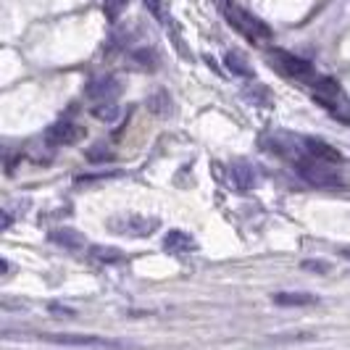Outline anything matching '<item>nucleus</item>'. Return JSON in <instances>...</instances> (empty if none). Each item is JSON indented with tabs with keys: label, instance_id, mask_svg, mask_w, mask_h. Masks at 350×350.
<instances>
[{
	"label": "nucleus",
	"instance_id": "1",
	"mask_svg": "<svg viewBox=\"0 0 350 350\" xmlns=\"http://www.w3.org/2000/svg\"><path fill=\"white\" fill-rule=\"evenodd\" d=\"M298 174L308 182V185H314L319 190H340L345 182L337 176V172L332 169V163H327V161H319L314 156H300L298 158Z\"/></svg>",
	"mask_w": 350,
	"mask_h": 350
},
{
	"label": "nucleus",
	"instance_id": "2",
	"mask_svg": "<svg viewBox=\"0 0 350 350\" xmlns=\"http://www.w3.org/2000/svg\"><path fill=\"white\" fill-rule=\"evenodd\" d=\"M224 11H227V18L232 21V27L240 29V32L245 37H250V40H271V37H274V29H271L263 18H258L256 14L245 11V8H240V5H227Z\"/></svg>",
	"mask_w": 350,
	"mask_h": 350
},
{
	"label": "nucleus",
	"instance_id": "3",
	"mask_svg": "<svg viewBox=\"0 0 350 350\" xmlns=\"http://www.w3.org/2000/svg\"><path fill=\"white\" fill-rule=\"evenodd\" d=\"M108 229L113 234H122V237H150L158 229V219H148V216H137V213L113 216L108 221Z\"/></svg>",
	"mask_w": 350,
	"mask_h": 350
},
{
	"label": "nucleus",
	"instance_id": "4",
	"mask_svg": "<svg viewBox=\"0 0 350 350\" xmlns=\"http://www.w3.org/2000/svg\"><path fill=\"white\" fill-rule=\"evenodd\" d=\"M271 55L277 58L274 64L280 66L284 74H290V77H298V79H311L314 77V64L311 61H306V58H300V55H293V53L287 51H271Z\"/></svg>",
	"mask_w": 350,
	"mask_h": 350
},
{
	"label": "nucleus",
	"instance_id": "5",
	"mask_svg": "<svg viewBox=\"0 0 350 350\" xmlns=\"http://www.w3.org/2000/svg\"><path fill=\"white\" fill-rule=\"evenodd\" d=\"M124 85L116 77H100V79H92L85 88V95L95 103H103V100H116L122 95Z\"/></svg>",
	"mask_w": 350,
	"mask_h": 350
},
{
	"label": "nucleus",
	"instance_id": "6",
	"mask_svg": "<svg viewBox=\"0 0 350 350\" xmlns=\"http://www.w3.org/2000/svg\"><path fill=\"white\" fill-rule=\"evenodd\" d=\"M82 137H85V129L77 126V124H71V122L53 124L51 129L45 132V142H48L51 148H58V145H74V142H79Z\"/></svg>",
	"mask_w": 350,
	"mask_h": 350
},
{
	"label": "nucleus",
	"instance_id": "7",
	"mask_svg": "<svg viewBox=\"0 0 350 350\" xmlns=\"http://www.w3.org/2000/svg\"><path fill=\"white\" fill-rule=\"evenodd\" d=\"M58 345H71V348H119V340H105V337H92V334H58L51 337Z\"/></svg>",
	"mask_w": 350,
	"mask_h": 350
},
{
	"label": "nucleus",
	"instance_id": "8",
	"mask_svg": "<svg viewBox=\"0 0 350 350\" xmlns=\"http://www.w3.org/2000/svg\"><path fill=\"white\" fill-rule=\"evenodd\" d=\"M163 247L169 253H193V250H198V243H195L193 234L185 232V229H169L166 237H163Z\"/></svg>",
	"mask_w": 350,
	"mask_h": 350
},
{
	"label": "nucleus",
	"instance_id": "9",
	"mask_svg": "<svg viewBox=\"0 0 350 350\" xmlns=\"http://www.w3.org/2000/svg\"><path fill=\"white\" fill-rule=\"evenodd\" d=\"M306 153L319 158V161H327V163H342V153L334 145L319 140V137H308L306 140Z\"/></svg>",
	"mask_w": 350,
	"mask_h": 350
},
{
	"label": "nucleus",
	"instance_id": "10",
	"mask_svg": "<svg viewBox=\"0 0 350 350\" xmlns=\"http://www.w3.org/2000/svg\"><path fill=\"white\" fill-rule=\"evenodd\" d=\"M229 176H232L234 187L243 190V193L256 187V169H253V163H247V161L232 163V166H229Z\"/></svg>",
	"mask_w": 350,
	"mask_h": 350
},
{
	"label": "nucleus",
	"instance_id": "11",
	"mask_svg": "<svg viewBox=\"0 0 350 350\" xmlns=\"http://www.w3.org/2000/svg\"><path fill=\"white\" fill-rule=\"evenodd\" d=\"M48 240L55 243V245L66 247V250H79V247H85V234H82V232H77V229H71V227L51 229Z\"/></svg>",
	"mask_w": 350,
	"mask_h": 350
},
{
	"label": "nucleus",
	"instance_id": "12",
	"mask_svg": "<svg viewBox=\"0 0 350 350\" xmlns=\"http://www.w3.org/2000/svg\"><path fill=\"white\" fill-rule=\"evenodd\" d=\"M224 66H227L229 74H234V77H245V79H253L256 74H253V66L245 61V55L237 51H229L224 55Z\"/></svg>",
	"mask_w": 350,
	"mask_h": 350
},
{
	"label": "nucleus",
	"instance_id": "13",
	"mask_svg": "<svg viewBox=\"0 0 350 350\" xmlns=\"http://www.w3.org/2000/svg\"><path fill=\"white\" fill-rule=\"evenodd\" d=\"M148 108L156 113V116H172L174 105H172V95L166 90H156L150 98H148Z\"/></svg>",
	"mask_w": 350,
	"mask_h": 350
},
{
	"label": "nucleus",
	"instance_id": "14",
	"mask_svg": "<svg viewBox=\"0 0 350 350\" xmlns=\"http://www.w3.org/2000/svg\"><path fill=\"white\" fill-rule=\"evenodd\" d=\"M274 303L277 306H314L316 295L314 293H277Z\"/></svg>",
	"mask_w": 350,
	"mask_h": 350
},
{
	"label": "nucleus",
	"instance_id": "15",
	"mask_svg": "<svg viewBox=\"0 0 350 350\" xmlns=\"http://www.w3.org/2000/svg\"><path fill=\"white\" fill-rule=\"evenodd\" d=\"M119 113H122V108H119V103H113V100H103V103H98L92 108V116L100 119V122H116Z\"/></svg>",
	"mask_w": 350,
	"mask_h": 350
},
{
	"label": "nucleus",
	"instance_id": "16",
	"mask_svg": "<svg viewBox=\"0 0 350 350\" xmlns=\"http://www.w3.org/2000/svg\"><path fill=\"white\" fill-rule=\"evenodd\" d=\"M92 256L103 263H119L124 258L122 250H119V247H111V245H95L92 247Z\"/></svg>",
	"mask_w": 350,
	"mask_h": 350
},
{
	"label": "nucleus",
	"instance_id": "17",
	"mask_svg": "<svg viewBox=\"0 0 350 350\" xmlns=\"http://www.w3.org/2000/svg\"><path fill=\"white\" fill-rule=\"evenodd\" d=\"M126 5H129V0H103L105 18L108 21H119V16L126 11Z\"/></svg>",
	"mask_w": 350,
	"mask_h": 350
},
{
	"label": "nucleus",
	"instance_id": "18",
	"mask_svg": "<svg viewBox=\"0 0 350 350\" xmlns=\"http://www.w3.org/2000/svg\"><path fill=\"white\" fill-rule=\"evenodd\" d=\"M135 61H140V66H145V69H156L158 53L156 51H137L135 53Z\"/></svg>",
	"mask_w": 350,
	"mask_h": 350
},
{
	"label": "nucleus",
	"instance_id": "19",
	"mask_svg": "<svg viewBox=\"0 0 350 350\" xmlns=\"http://www.w3.org/2000/svg\"><path fill=\"white\" fill-rule=\"evenodd\" d=\"M145 5L150 8V14H153V16H156L161 24H166V21H169V14L161 8V0H145Z\"/></svg>",
	"mask_w": 350,
	"mask_h": 350
},
{
	"label": "nucleus",
	"instance_id": "20",
	"mask_svg": "<svg viewBox=\"0 0 350 350\" xmlns=\"http://www.w3.org/2000/svg\"><path fill=\"white\" fill-rule=\"evenodd\" d=\"M88 158H90V161H113V153H111V150H105L103 142H100L98 148L88 150Z\"/></svg>",
	"mask_w": 350,
	"mask_h": 350
},
{
	"label": "nucleus",
	"instance_id": "21",
	"mask_svg": "<svg viewBox=\"0 0 350 350\" xmlns=\"http://www.w3.org/2000/svg\"><path fill=\"white\" fill-rule=\"evenodd\" d=\"M303 269H306V271H316V274H327L332 266L327 261H303Z\"/></svg>",
	"mask_w": 350,
	"mask_h": 350
},
{
	"label": "nucleus",
	"instance_id": "22",
	"mask_svg": "<svg viewBox=\"0 0 350 350\" xmlns=\"http://www.w3.org/2000/svg\"><path fill=\"white\" fill-rule=\"evenodd\" d=\"M51 314L53 316H64V319H74V311H71V308H66V306H58V303H53L51 306Z\"/></svg>",
	"mask_w": 350,
	"mask_h": 350
},
{
	"label": "nucleus",
	"instance_id": "23",
	"mask_svg": "<svg viewBox=\"0 0 350 350\" xmlns=\"http://www.w3.org/2000/svg\"><path fill=\"white\" fill-rule=\"evenodd\" d=\"M14 224V216L8 213V211H3L0 208V232H5V229Z\"/></svg>",
	"mask_w": 350,
	"mask_h": 350
},
{
	"label": "nucleus",
	"instance_id": "24",
	"mask_svg": "<svg viewBox=\"0 0 350 350\" xmlns=\"http://www.w3.org/2000/svg\"><path fill=\"white\" fill-rule=\"evenodd\" d=\"M8 269H11V266H8V261L0 256V277H3V274H8Z\"/></svg>",
	"mask_w": 350,
	"mask_h": 350
}]
</instances>
